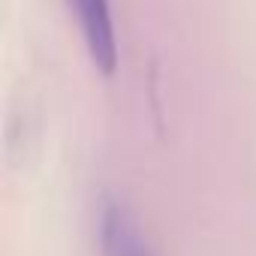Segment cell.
Listing matches in <instances>:
<instances>
[{"mask_svg": "<svg viewBox=\"0 0 256 256\" xmlns=\"http://www.w3.org/2000/svg\"><path fill=\"white\" fill-rule=\"evenodd\" d=\"M100 244H102V256H151L130 214L112 202L100 214Z\"/></svg>", "mask_w": 256, "mask_h": 256, "instance_id": "cell-2", "label": "cell"}, {"mask_svg": "<svg viewBox=\"0 0 256 256\" xmlns=\"http://www.w3.org/2000/svg\"><path fill=\"white\" fill-rule=\"evenodd\" d=\"M66 4L78 22L84 48H88L94 66L102 76H112L118 66V36H114L108 0H66Z\"/></svg>", "mask_w": 256, "mask_h": 256, "instance_id": "cell-1", "label": "cell"}]
</instances>
